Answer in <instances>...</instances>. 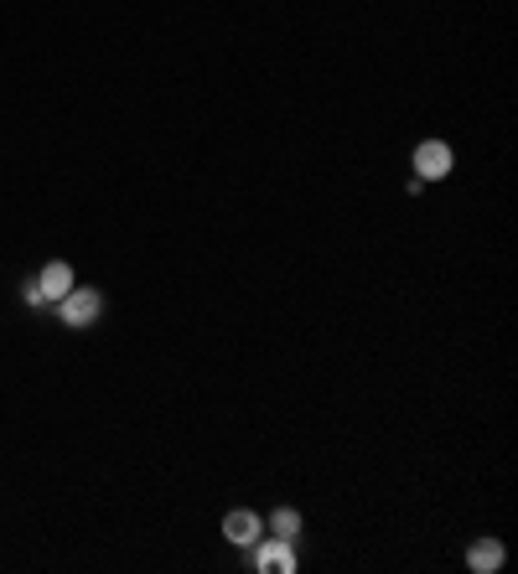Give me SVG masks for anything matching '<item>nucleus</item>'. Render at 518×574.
<instances>
[{"label": "nucleus", "instance_id": "20e7f679", "mask_svg": "<svg viewBox=\"0 0 518 574\" xmlns=\"http://www.w3.org/2000/svg\"><path fill=\"white\" fill-rule=\"evenodd\" d=\"M223 538L234 544V549H255L259 538H264V517L255 508H234L223 517Z\"/></svg>", "mask_w": 518, "mask_h": 574}, {"label": "nucleus", "instance_id": "39448f33", "mask_svg": "<svg viewBox=\"0 0 518 574\" xmlns=\"http://www.w3.org/2000/svg\"><path fill=\"white\" fill-rule=\"evenodd\" d=\"M37 285H42L47 305H58V300H63L67 290L78 285V279H73V264H67V259H47L42 270H37Z\"/></svg>", "mask_w": 518, "mask_h": 574}, {"label": "nucleus", "instance_id": "423d86ee", "mask_svg": "<svg viewBox=\"0 0 518 574\" xmlns=\"http://www.w3.org/2000/svg\"><path fill=\"white\" fill-rule=\"evenodd\" d=\"M503 559H508L503 538L488 533V538H477L472 549H467V570H472V574H497V570H503Z\"/></svg>", "mask_w": 518, "mask_h": 574}, {"label": "nucleus", "instance_id": "7ed1b4c3", "mask_svg": "<svg viewBox=\"0 0 518 574\" xmlns=\"http://www.w3.org/2000/svg\"><path fill=\"white\" fill-rule=\"evenodd\" d=\"M249 564H255V574H296V549H291V538L270 533L249 549Z\"/></svg>", "mask_w": 518, "mask_h": 574}, {"label": "nucleus", "instance_id": "f257e3e1", "mask_svg": "<svg viewBox=\"0 0 518 574\" xmlns=\"http://www.w3.org/2000/svg\"><path fill=\"white\" fill-rule=\"evenodd\" d=\"M58 316H63V326H73V332L94 326V321L104 316V290H94V285H73V290L58 300Z\"/></svg>", "mask_w": 518, "mask_h": 574}, {"label": "nucleus", "instance_id": "0eeeda50", "mask_svg": "<svg viewBox=\"0 0 518 574\" xmlns=\"http://www.w3.org/2000/svg\"><path fill=\"white\" fill-rule=\"evenodd\" d=\"M264 528L275 533V538H291V544H296V538H301V512H296V508H275Z\"/></svg>", "mask_w": 518, "mask_h": 574}, {"label": "nucleus", "instance_id": "6e6552de", "mask_svg": "<svg viewBox=\"0 0 518 574\" xmlns=\"http://www.w3.org/2000/svg\"><path fill=\"white\" fill-rule=\"evenodd\" d=\"M22 305H32V311H42V305H47V296H42V285H37V279H26V285H22Z\"/></svg>", "mask_w": 518, "mask_h": 574}, {"label": "nucleus", "instance_id": "f03ea898", "mask_svg": "<svg viewBox=\"0 0 518 574\" xmlns=\"http://www.w3.org/2000/svg\"><path fill=\"white\" fill-rule=\"evenodd\" d=\"M410 166H415L420 182H446V176L456 171V150L446 146V140H420L415 155H410Z\"/></svg>", "mask_w": 518, "mask_h": 574}]
</instances>
